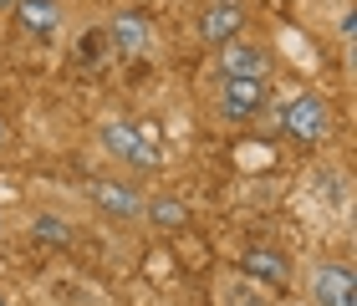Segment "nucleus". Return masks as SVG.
<instances>
[{"instance_id":"3","label":"nucleus","mask_w":357,"mask_h":306,"mask_svg":"<svg viewBox=\"0 0 357 306\" xmlns=\"http://www.w3.org/2000/svg\"><path fill=\"white\" fill-rule=\"evenodd\" d=\"M271 102L266 77H220V118L230 123H255Z\"/></svg>"},{"instance_id":"6","label":"nucleus","mask_w":357,"mask_h":306,"mask_svg":"<svg viewBox=\"0 0 357 306\" xmlns=\"http://www.w3.org/2000/svg\"><path fill=\"white\" fill-rule=\"evenodd\" d=\"M240 31H245V6H240V0H209L199 10V36L209 46L240 41Z\"/></svg>"},{"instance_id":"16","label":"nucleus","mask_w":357,"mask_h":306,"mask_svg":"<svg viewBox=\"0 0 357 306\" xmlns=\"http://www.w3.org/2000/svg\"><path fill=\"white\" fill-rule=\"evenodd\" d=\"M0 143H6V118H0Z\"/></svg>"},{"instance_id":"12","label":"nucleus","mask_w":357,"mask_h":306,"mask_svg":"<svg viewBox=\"0 0 357 306\" xmlns=\"http://www.w3.org/2000/svg\"><path fill=\"white\" fill-rule=\"evenodd\" d=\"M31 235H36V240H46V245H72V224L67 220H61V215H46V209H41V215H31Z\"/></svg>"},{"instance_id":"18","label":"nucleus","mask_w":357,"mask_h":306,"mask_svg":"<svg viewBox=\"0 0 357 306\" xmlns=\"http://www.w3.org/2000/svg\"><path fill=\"white\" fill-rule=\"evenodd\" d=\"M0 230H6V220H0Z\"/></svg>"},{"instance_id":"8","label":"nucleus","mask_w":357,"mask_h":306,"mask_svg":"<svg viewBox=\"0 0 357 306\" xmlns=\"http://www.w3.org/2000/svg\"><path fill=\"white\" fill-rule=\"evenodd\" d=\"M220 77H271V52L255 41H225L220 46Z\"/></svg>"},{"instance_id":"9","label":"nucleus","mask_w":357,"mask_h":306,"mask_svg":"<svg viewBox=\"0 0 357 306\" xmlns=\"http://www.w3.org/2000/svg\"><path fill=\"white\" fill-rule=\"evenodd\" d=\"M87 194H92V204L102 209L107 220H143V194H138L133 184H112V179H97V184L87 189Z\"/></svg>"},{"instance_id":"2","label":"nucleus","mask_w":357,"mask_h":306,"mask_svg":"<svg viewBox=\"0 0 357 306\" xmlns=\"http://www.w3.org/2000/svg\"><path fill=\"white\" fill-rule=\"evenodd\" d=\"M281 128L296 143H321L332 133V107L327 98H317V92H296V98L281 102Z\"/></svg>"},{"instance_id":"17","label":"nucleus","mask_w":357,"mask_h":306,"mask_svg":"<svg viewBox=\"0 0 357 306\" xmlns=\"http://www.w3.org/2000/svg\"><path fill=\"white\" fill-rule=\"evenodd\" d=\"M0 306H10V301H6V291H0Z\"/></svg>"},{"instance_id":"7","label":"nucleus","mask_w":357,"mask_h":306,"mask_svg":"<svg viewBox=\"0 0 357 306\" xmlns=\"http://www.w3.org/2000/svg\"><path fill=\"white\" fill-rule=\"evenodd\" d=\"M107 46L118 56H143L153 46V26L143 21L138 10H123V15H112V21H107Z\"/></svg>"},{"instance_id":"4","label":"nucleus","mask_w":357,"mask_h":306,"mask_svg":"<svg viewBox=\"0 0 357 306\" xmlns=\"http://www.w3.org/2000/svg\"><path fill=\"white\" fill-rule=\"evenodd\" d=\"M306 291H312V306H357V276H352V266L327 261L312 270Z\"/></svg>"},{"instance_id":"1","label":"nucleus","mask_w":357,"mask_h":306,"mask_svg":"<svg viewBox=\"0 0 357 306\" xmlns=\"http://www.w3.org/2000/svg\"><path fill=\"white\" fill-rule=\"evenodd\" d=\"M97 143H102L112 158H123L128 169H138V174H153L158 164H164V143H158V133L149 123L107 118L102 128H97Z\"/></svg>"},{"instance_id":"10","label":"nucleus","mask_w":357,"mask_h":306,"mask_svg":"<svg viewBox=\"0 0 357 306\" xmlns=\"http://www.w3.org/2000/svg\"><path fill=\"white\" fill-rule=\"evenodd\" d=\"M10 15H15V31H21V36H36V41L61 31V6L56 0H15Z\"/></svg>"},{"instance_id":"15","label":"nucleus","mask_w":357,"mask_h":306,"mask_svg":"<svg viewBox=\"0 0 357 306\" xmlns=\"http://www.w3.org/2000/svg\"><path fill=\"white\" fill-rule=\"evenodd\" d=\"M6 10H15V0H0V15H6Z\"/></svg>"},{"instance_id":"5","label":"nucleus","mask_w":357,"mask_h":306,"mask_svg":"<svg viewBox=\"0 0 357 306\" xmlns=\"http://www.w3.org/2000/svg\"><path fill=\"white\" fill-rule=\"evenodd\" d=\"M240 276L255 281V286H266V291H275V286L286 291V281H291V255H286V250H271V245H250L245 255H240Z\"/></svg>"},{"instance_id":"11","label":"nucleus","mask_w":357,"mask_h":306,"mask_svg":"<svg viewBox=\"0 0 357 306\" xmlns=\"http://www.w3.org/2000/svg\"><path fill=\"white\" fill-rule=\"evenodd\" d=\"M220 301H225V306H271V296H266V286H255V281H245V276L225 281V291H220Z\"/></svg>"},{"instance_id":"14","label":"nucleus","mask_w":357,"mask_h":306,"mask_svg":"<svg viewBox=\"0 0 357 306\" xmlns=\"http://www.w3.org/2000/svg\"><path fill=\"white\" fill-rule=\"evenodd\" d=\"M357 36V15L352 10H342V41H352Z\"/></svg>"},{"instance_id":"13","label":"nucleus","mask_w":357,"mask_h":306,"mask_svg":"<svg viewBox=\"0 0 357 306\" xmlns=\"http://www.w3.org/2000/svg\"><path fill=\"white\" fill-rule=\"evenodd\" d=\"M143 215H149L153 224H184L189 209L178 204V199H164V194H158V199H143Z\"/></svg>"}]
</instances>
